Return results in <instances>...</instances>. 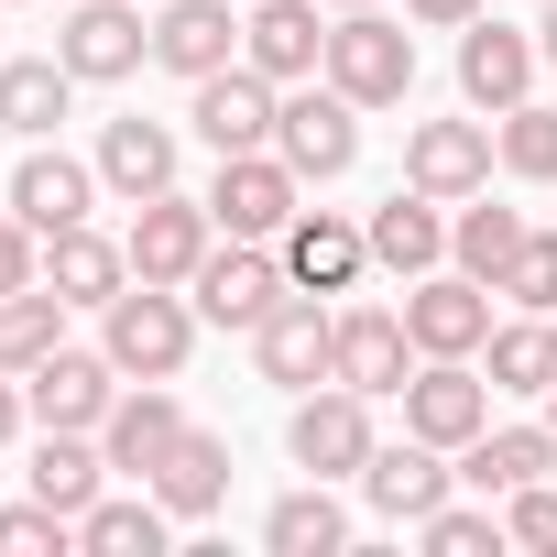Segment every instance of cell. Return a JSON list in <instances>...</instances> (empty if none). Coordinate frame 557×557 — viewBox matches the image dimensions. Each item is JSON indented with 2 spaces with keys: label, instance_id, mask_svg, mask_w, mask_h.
<instances>
[{
  "label": "cell",
  "instance_id": "obj_1",
  "mask_svg": "<svg viewBox=\"0 0 557 557\" xmlns=\"http://www.w3.org/2000/svg\"><path fill=\"white\" fill-rule=\"evenodd\" d=\"M110 329H99V350L121 361V383H175L186 372V350H197V296H175V285H132L99 307Z\"/></svg>",
  "mask_w": 557,
  "mask_h": 557
},
{
  "label": "cell",
  "instance_id": "obj_2",
  "mask_svg": "<svg viewBox=\"0 0 557 557\" xmlns=\"http://www.w3.org/2000/svg\"><path fill=\"white\" fill-rule=\"evenodd\" d=\"M329 88L361 99V110H394V99L416 88V34L383 23L372 0H361V12H339V23H329Z\"/></svg>",
  "mask_w": 557,
  "mask_h": 557
},
{
  "label": "cell",
  "instance_id": "obj_3",
  "mask_svg": "<svg viewBox=\"0 0 557 557\" xmlns=\"http://www.w3.org/2000/svg\"><path fill=\"white\" fill-rule=\"evenodd\" d=\"M296 197H307V175L273 153V143H262V153H219V175H208V219H219L230 240H285Z\"/></svg>",
  "mask_w": 557,
  "mask_h": 557
},
{
  "label": "cell",
  "instance_id": "obj_4",
  "mask_svg": "<svg viewBox=\"0 0 557 557\" xmlns=\"http://www.w3.org/2000/svg\"><path fill=\"white\" fill-rule=\"evenodd\" d=\"M405 339H416V361L492 350V285H481V273H416V285H405Z\"/></svg>",
  "mask_w": 557,
  "mask_h": 557
},
{
  "label": "cell",
  "instance_id": "obj_5",
  "mask_svg": "<svg viewBox=\"0 0 557 557\" xmlns=\"http://www.w3.org/2000/svg\"><path fill=\"white\" fill-rule=\"evenodd\" d=\"M273 153H285L307 186H329V175H350L361 164V99H339V88H285V121H273Z\"/></svg>",
  "mask_w": 557,
  "mask_h": 557
},
{
  "label": "cell",
  "instance_id": "obj_6",
  "mask_svg": "<svg viewBox=\"0 0 557 557\" xmlns=\"http://www.w3.org/2000/svg\"><path fill=\"white\" fill-rule=\"evenodd\" d=\"M186 296H197V318H208V329H262L273 307H285V251L230 240V251H208V262L186 273Z\"/></svg>",
  "mask_w": 557,
  "mask_h": 557
},
{
  "label": "cell",
  "instance_id": "obj_7",
  "mask_svg": "<svg viewBox=\"0 0 557 557\" xmlns=\"http://www.w3.org/2000/svg\"><path fill=\"white\" fill-rule=\"evenodd\" d=\"M186 121H197V143H208V153H262V143H273V121H285V88H273V77L240 55V66L197 77Z\"/></svg>",
  "mask_w": 557,
  "mask_h": 557
},
{
  "label": "cell",
  "instance_id": "obj_8",
  "mask_svg": "<svg viewBox=\"0 0 557 557\" xmlns=\"http://www.w3.org/2000/svg\"><path fill=\"white\" fill-rule=\"evenodd\" d=\"M285 448H296L307 481H361V459H372V394H350V383L307 394L285 416Z\"/></svg>",
  "mask_w": 557,
  "mask_h": 557
},
{
  "label": "cell",
  "instance_id": "obj_9",
  "mask_svg": "<svg viewBox=\"0 0 557 557\" xmlns=\"http://www.w3.org/2000/svg\"><path fill=\"white\" fill-rule=\"evenodd\" d=\"M23 405H34V426H110V405H121V361L110 350H45L34 372H23Z\"/></svg>",
  "mask_w": 557,
  "mask_h": 557
},
{
  "label": "cell",
  "instance_id": "obj_10",
  "mask_svg": "<svg viewBox=\"0 0 557 557\" xmlns=\"http://www.w3.org/2000/svg\"><path fill=\"white\" fill-rule=\"evenodd\" d=\"M208 240H219V219H208V197H132V273L143 285H186V273L208 262Z\"/></svg>",
  "mask_w": 557,
  "mask_h": 557
},
{
  "label": "cell",
  "instance_id": "obj_11",
  "mask_svg": "<svg viewBox=\"0 0 557 557\" xmlns=\"http://www.w3.org/2000/svg\"><path fill=\"white\" fill-rule=\"evenodd\" d=\"M492 153H503L492 121H416V132H405V186H426V197L459 208V197L492 186Z\"/></svg>",
  "mask_w": 557,
  "mask_h": 557
},
{
  "label": "cell",
  "instance_id": "obj_12",
  "mask_svg": "<svg viewBox=\"0 0 557 557\" xmlns=\"http://www.w3.org/2000/svg\"><path fill=\"white\" fill-rule=\"evenodd\" d=\"M492 426V383L470 372V361H426V372H405V437H426V448H470Z\"/></svg>",
  "mask_w": 557,
  "mask_h": 557
},
{
  "label": "cell",
  "instance_id": "obj_13",
  "mask_svg": "<svg viewBox=\"0 0 557 557\" xmlns=\"http://www.w3.org/2000/svg\"><path fill=\"white\" fill-rule=\"evenodd\" d=\"M251 350H262V383H296V394H318V383H329V350H339V318H329L307 285H285V307H273V318L251 329Z\"/></svg>",
  "mask_w": 557,
  "mask_h": 557
},
{
  "label": "cell",
  "instance_id": "obj_14",
  "mask_svg": "<svg viewBox=\"0 0 557 557\" xmlns=\"http://www.w3.org/2000/svg\"><path fill=\"white\" fill-rule=\"evenodd\" d=\"M55 55H66V77L110 88V77H132V66L153 55V23L132 12V0H77V12H66V34H55Z\"/></svg>",
  "mask_w": 557,
  "mask_h": 557
},
{
  "label": "cell",
  "instance_id": "obj_15",
  "mask_svg": "<svg viewBox=\"0 0 557 557\" xmlns=\"http://www.w3.org/2000/svg\"><path fill=\"white\" fill-rule=\"evenodd\" d=\"M361 262H372V230H361V219H339V208H296V219H285V285L339 296Z\"/></svg>",
  "mask_w": 557,
  "mask_h": 557
},
{
  "label": "cell",
  "instance_id": "obj_16",
  "mask_svg": "<svg viewBox=\"0 0 557 557\" xmlns=\"http://www.w3.org/2000/svg\"><path fill=\"white\" fill-rule=\"evenodd\" d=\"M153 66H175L186 88L219 77V66H240V12H230V0H164V12H153Z\"/></svg>",
  "mask_w": 557,
  "mask_h": 557
},
{
  "label": "cell",
  "instance_id": "obj_17",
  "mask_svg": "<svg viewBox=\"0 0 557 557\" xmlns=\"http://www.w3.org/2000/svg\"><path fill=\"white\" fill-rule=\"evenodd\" d=\"M240 55L273 77V88H296L329 66V23H318V0H251V23H240Z\"/></svg>",
  "mask_w": 557,
  "mask_h": 557
},
{
  "label": "cell",
  "instance_id": "obj_18",
  "mask_svg": "<svg viewBox=\"0 0 557 557\" xmlns=\"http://www.w3.org/2000/svg\"><path fill=\"white\" fill-rule=\"evenodd\" d=\"M535 66H546V55H535V34H513V23H481V12H470V34H459V99H470V110H513V99L535 88Z\"/></svg>",
  "mask_w": 557,
  "mask_h": 557
},
{
  "label": "cell",
  "instance_id": "obj_19",
  "mask_svg": "<svg viewBox=\"0 0 557 557\" xmlns=\"http://www.w3.org/2000/svg\"><path fill=\"white\" fill-rule=\"evenodd\" d=\"M88 197H99V164H77V153H55V143H34V153H23V175H12V219H23L34 240L77 230V219H88Z\"/></svg>",
  "mask_w": 557,
  "mask_h": 557
},
{
  "label": "cell",
  "instance_id": "obj_20",
  "mask_svg": "<svg viewBox=\"0 0 557 557\" xmlns=\"http://www.w3.org/2000/svg\"><path fill=\"white\" fill-rule=\"evenodd\" d=\"M405 361H416L405 307H350V318H339V350H329V383H350V394H405Z\"/></svg>",
  "mask_w": 557,
  "mask_h": 557
},
{
  "label": "cell",
  "instance_id": "obj_21",
  "mask_svg": "<svg viewBox=\"0 0 557 557\" xmlns=\"http://www.w3.org/2000/svg\"><path fill=\"white\" fill-rule=\"evenodd\" d=\"M437 208H448V197L394 186V197L361 219V230H372V262H383V273H405V285H416V273H437V262H448V219H437Z\"/></svg>",
  "mask_w": 557,
  "mask_h": 557
},
{
  "label": "cell",
  "instance_id": "obj_22",
  "mask_svg": "<svg viewBox=\"0 0 557 557\" xmlns=\"http://www.w3.org/2000/svg\"><path fill=\"white\" fill-rule=\"evenodd\" d=\"M175 437H186V405H175L164 383H143V394H121V405H110V426H99V448H110V470H132V481H153Z\"/></svg>",
  "mask_w": 557,
  "mask_h": 557
},
{
  "label": "cell",
  "instance_id": "obj_23",
  "mask_svg": "<svg viewBox=\"0 0 557 557\" xmlns=\"http://www.w3.org/2000/svg\"><path fill=\"white\" fill-rule=\"evenodd\" d=\"M45 285H55L66 307H110V296L132 285V240H99L88 219L55 230V240H45Z\"/></svg>",
  "mask_w": 557,
  "mask_h": 557
},
{
  "label": "cell",
  "instance_id": "obj_24",
  "mask_svg": "<svg viewBox=\"0 0 557 557\" xmlns=\"http://www.w3.org/2000/svg\"><path fill=\"white\" fill-rule=\"evenodd\" d=\"M361 492H372V513L416 524V513H437V503H448V470H437V448H426V437H405V448H372V459H361Z\"/></svg>",
  "mask_w": 557,
  "mask_h": 557
},
{
  "label": "cell",
  "instance_id": "obj_25",
  "mask_svg": "<svg viewBox=\"0 0 557 557\" xmlns=\"http://www.w3.org/2000/svg\"><path fill=\"white\" fill-rule=\"evenodd\" d=\"M66 99H77L66 55H12V66H0V132H23V143H55Z\"/></svg>",
  "mask_w": 557,
  "mask_h": 557
},
{
  "label": "cell",
  "instance_id": "obj_26",
  "mask_svg": "<svg viewBox=\"0 0 557 557\" xmlns=\"http://www.w3.org/2000/svg\"><path fill=\"white\" fill-rule=\"evenodd\" d=\"M34 492H45L55 513H88V503L110 492V448H99L88 426H45V448H34Z\"/></svg>",
  "mask_w": 557,
  "mask_h": 557
},
{
  "label": "cell",
  "instance_id": "obj_27",
  "mask_svg": "<svg viewBox=\"0 0 557 557\" xmlns=\"http://www.w3.org/2000/svg\"><path fill=\"white\" fill-rule=\"evenodd\" d=\"M153 492H164V513H219L230 503V437H208V426H186L175 448H164V470H153Z\"/></svg>",
  "mask_w": 557,
  "mask_h": 557
},
{
  "label": "cell",
  "instance_id": "obj_28",
  "mask_svg": "<svg viewBox=\"0 0 557 557\" xmlns=\"http://www.w3.org/2000/svg\"><path fill=\"white\" fill-rule=\"evenodd\" d=\"M99 186L164 197V186H175V132H164V121H110V132H99Z\"/></svg>",
  "mask_w": 557,
  "mask_h": 557
},
{
  "label": "cell",
  "instance_id": "obj_29",
  "mask_svg": "<svg viewBox=\"0 0 557 557\" xmlns=\"http://www.w3.org/2000/svg\"><path fill=\"white\" fill-rule=\"evenodd\" d=\"M164 524H175V513H164V492L143 481V503H110V492H99V503L77 513V546H88V557H164Z\"/></svg>",
  "mask_w": 557,
  "mask_h": 557
},
{
  "label": "cell",
  "instance_id": "obj_30",
  "mask_svg": "<svg viewBox=\"0 0 557 557\" xmlns=\"http://www.w3.org/2000/svg\"><path fill=\"white\" fill-rule=\"evenodd\" d=\"M459 459H470V481H481V492H524V481H546V470H557V426H481Z\"/></svg>",
  "mask_w": 557,
  "mask_h": 557
},
{
  "label": "cell",
  "instance_id": "obj_31",
  "mask_svg": "<svg viewBox=\"0 0 557 557\" xmlns=\"http://www.w3.org/2000/svg\"><path fill=\"white\" fill-rule=\"evenodd\" d=\"M262 546L273 557H339L350 546V513L329 503V481H307V492H285V503L262 513Z\"/></svg>",
  "mask_w": 557,
  "mask_h": 557
},
{
  "label": "cell",
  "instance_id": "obj_32",
  "mask_svg": "<svg viewBox=\"0 0 557 557\" xmlns=\"http://www.w3.org/2000/svg\"><path fill=\"white\" fill-rule=\"evenodd\" d=\"M45 350H66V296H55V285L0 296V372H34Z\"/></svg>",
  "mask_w": 557,
  "mask_h": 557
},
{
  "label": "cell",
  "instance_id": "obj_33",
  "mask_svg": "<svg viewBox=\"0 0 557 557\" xmlns=\"http://www.w3.org/2000/svg\"><path fill=\"white\" fill-rule=\"evenodd\" d=\"M513 251H524V208H459V219H448V262L481 273L492 296H503V262H513Z\"/></svg>",
  "mask_w": 557,
  "mask_h": 557
},
{
  "label": "cell",
  "instance_id": "obj_34",
  "mask_svg": "<svg viewBox=\"0 0 557 557\" xmlns=\"http://www.w3.org/2000/svg\"><path fill=\"white\" fill-rule=\"evenodd\" d=\"M492 394H557V329H492Z\"/></svg>",
  "mask_w": 557,
  "mask_h": 557
},
{
  "label": "cell",
  "instance_id": "obj_35",
  "mask_svg": "<svg viewBox=\"0 0 557 557\" xmlns=\"http://www.w3.org/2000/svg\"><path fill=\"white\" fill-rule=\"evenodd\" d=\"M492 143H503V164H513L524 186H557V110H546V99H513Z\"/></svg>",
  "mask_w": 557,
  "mask_h": 557
},
{
  "label": "cell",
  "instance_id": "obj_36",
  "mask_svg": "<svg viewBox=\"0 0 557 557\" xmlns=\"http://www.w3.org/2000/svg\"><path fill=\"white\" fill-rule=\"evenodd\" d=\"M503 296L524 318H557V230H524V251L503 262Z\"/></svg>",
  "mask_w": 557,
  "mask_h": 557
},
{
  "label": "cell",
  "instance_id": "obj_37",
  "mask_svg": "<svg viewBox=\"0 0 557 557\" xmlns=\"http://www.w3.org/2000/svg\"><path fill=\"white\" fill-rule=\"evenodd\" d=\"M55 546H77V513H55L45 492L0 513V557H55Z\"/></svg>",
  "mask_w": 557,
  "mask_h": 557
},
{
  "label": "cell",
  "instance_id": "obj_38",
  "mask_svg": "<svg viewBox=\"0 0 557 557\" xmlns=\"http://www.w3.org/2000/svg\"><path fill=\"white\" fill-rule=\"evenodd\" d=\"M416 535H426L437 557H470V546H503V513H470V503H437V513H416Z\"/></svg>",
  "mask_w": 557,
  "mask_h": 557
},
{
  "label": "cell",
  "instance_id": "obj_39",
  "mask_svg": "<svg viewBox=\"0 0 557 557\" xmlns=\"http://www.w3.org/2000/svg\"><path fill=\"white\" fill-rule=\"evenodd\" d=\"M503 535H513V546H557V492H546V481L503 492Z\"/></svg>",
  "mask_w": 557,
  "mask_h": 557
},
{
  "label": "cell",
  "instance_id": "obj_40",
  "mask_svg": "<svg viewBox=\"0 0 557 557\" xmlns=\"http://www.w3.org/2000/svg\"><path fill=\"white\" fill-rule=\"evenodd\" d=\"M23 285H45V273H34V230L0 219V296H23Z\"/></svg>",
  "mask_w": 557,
  "mask_h": 557
},
{
  "label": "cell",
  "instance_id": "obj_41",
  "mask_svg": "<svg viewBox=\"0 0 557 557\" xmlns=\"http://www.w3.org/2000/svg\"><path fill=\"white\" fill-rule=\"evenodd\" d=\"M23 416H34V405H23V372H0V448L23 437Z\"/></svg>",
  "mask_w": 557,
  "mask_h": 557
},
{
  "label": "cell",
  "instance_id": "obj_42",
  "mask_svg": "<svg viewBox=\"0 0 557 557\" xmlns=\"http://www.w3.org/2000/svg\"><path fill=\"white\" fill-rule=\"evenodd\" d=\"M405 12H416V23H470L481 0H405Z\"/></svg>",
  "mask_w": 557,
  "mask_h": 557
},
{
  "label": "cell",
  "instance_id": "obj_43",
  "mask_svg": "<svg viewBox=\"0 0 557 557\" xmlns=\"http://www.w3.org/2000/svg\"><path fill=\"white\" fill-rule=\"evenodd\" d=\"M535 55H546V66H557V0H546V23H535Z\"/></svg>",
  "mask_w": 557,
  "mask_h": 557
},
{
  "label": "cell",
  "instance_id": "obj_44",
  "mask_svg": "<svg viewBox=\"0 0 557 557\" xmlns=\"http://www.w3.org/2000/svg\"><path fill=\"white\" fill-rule=\"evenodd\" d=\"M329 12H361V0H329Z\"/></svg>",
  "mask_w": 557,
  "mask_h": 557
},
{
  "label": "cell",
  "instance_id": "obj_45",
  "mask_svg": "<svg viewBox=\"0 0 557 557\" xmlns=\"http://www.w3.org/2000/svg\"><path fill=\"white\" fill-rule=\"evenodd\" d=\"M0 12H12V0H0Z\"/></svg>",
  "mask_w": 557,
  "mask_h": 557
},
{
  "label": "cell",
  "instance_id": "obj_46",
  "mask_svg": "<svg viewBox=\"0 0 557 557\" xmlns=\"http://www.w3.org/2000/svg\"><path fill=\"white\" fill-rule=\"evenodd\" d=\"M546 329H557V318H546Z\"/></svg>",
  "mask_w": 557,
  "mask_h": 557
}]
</instances>
